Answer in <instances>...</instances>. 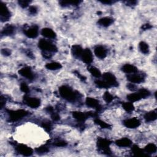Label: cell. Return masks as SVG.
Returning <instances> with one entry per match:
<instances>
[{"label":"cell","mask_w":157,"mask_h":157,"mask_svg":"<svg viewBox=\"0 0 157 157\" xmlns=\"http://www.w3.org/2000/svg\"><path fill=\"white\" fill-rule=\"evenodd\" d=\"M20 90L21 91L26 94L30 92V89L28 87V86L25 82H23L20 84Z\"/></svg>","instance_id":"cell-38"},{"label":"cell","mask_w":157,"mask_h":157,"mask_svg":"<svg viewBox=\"0 0 157 157\" xmlns=\"http://www.w3.org/2000/svg\"><path fill=\"white\" fill-rule=\"evenodd\" d=\"M123 124L128 128L134 129L140 126V122L136 118H132L127 119L123 122Z\"/></svg>","instance_id":"cell-12"},{"label":"cell","mask_w":157,"mask_h":157,"mask_svg":"<svg viewBox=\"0 0 157 157\" xmlns=\"http://www.w3.org/2000/svg\"><path fill=\"white\" fill-rule=\"evenodd\" d=\"M37 12V9L35 6H31L29 8V12L31 14H36Z\"/></svg>","instance_id":"cell-44"},{"label":"cell","mask_w":157,"mask_h":157,"mask_svg":"<svg viewBox=\"0 0 157 157\" xmlns=\"http://www.w3.org/2000/svg\"><path fill=\"white\" fill-rule=\"evenodd\" d=\"M126 3L128 6H134V5H136L137 4L136 1H126Z\"/></svg>","instance_id":"cell-48"},{"label":"cell","mask_w":157,"mask_h":157,"mask_svg":"<svg viewBox=\"0 0 157 157\" xmlns=\"http://www.w3.org/2000/svg\"><path fill=\"white\" fill-rule=\"evenodd\" d=\"M62 64L58 62H52L47 63L46 65V68L49 70H57L62 68Z\"/></svg>","instance_id":"cell-27"},{"label":"cell","mask_w":157,"mask_h":157,"mask_svg":"<svg viewBox=\"0 0 157 157\" xmlns=\"http://www.w3.org/2000/svg\"><path fill=\"white\" fill-rule=\"evenodd\" d=\"M46 111H47V112L50 113V114H51V113H52L54 112V111H53V108L52 107H51V106H48V107H46Z\"/></svg>","instance_id":"cell-49"},{"label":"cell","mask_w":157,"mask_h":157,"mask_svg":"<svg viewBox=\"0 0 157 157\" xmlns=\"http://www.w3.org/2000/svg\"><path fill=\"white\" fill-rule=\"evenodd\" d=\"M1 53L3 55L7 57V56H9L10 55V53H11V52H10V51L8 49V48H3V49L1 50Z\"/></svg>","instance_id":"cell-43"},{"label":"cell","mask_w":157,"mask_h":157,"mask_svg":"<svg viewBox=\"0 0 157 157\" xmlns=\"http://www.w3.org/2000/svg\"><path fill=\"white\" fill-rule=\"evenodd\" d=\"M8 112L10 120L12 122L19 121L28 114V112L24 109H19L16 111L9 110L8 111Z\"/></svg>","instance_id":"cell-2"},{"label":"cell","mask_w":157,"mask_h":157,"mask_svg":"<svg viewBox=\"0 0 157 157\" xmlns=\"http://www.w3.org/2000/svg\"><path fill=\"white\" fill-rule=\"evenodd\" d=\"M85 103L88 107L94 108V109H96V110H98V111H100L101 108V107L99 101L95 99V98H90V97H88V98H86V101H85Z\"/></svg>","instance_id":"cell-15"},{"label":"cell","mask_w":157,"mask_h":157,"mask_svg":"<svg viewBox=\"0 0 157 157\" xmlns=\"http://www.w3.org/2000/svg\"><path fill=\"white\" fill-rule=\"evenodd\" d=\"M103 99L107 102V103H110L113 100V96L111 95L109 92L106 91L103 95Z\"/></svg>","instance_id":"cell-37"},{"label":"cell","mask_w":157,"mask_h":157,"mask_svg":"<svg viewBox=\"0 0 157 157\" xmlns=\"http://www.w3.org/2000/svg\"><path fill=\"white\" fill-rule=\"evenodd\" d=\"M131 150L133 154L136 156H142L145 154L144 150L139 147V146L137 145H134L131 148Z\"/></svg>","instance_id":"cell-29"},{"label":"cell","mask_w":157,"mask_h":157,"mask_svg":"<svg viewBox=\"0 0 157 157\" xmlns=\"http://www.w3.org/2000/svg\"><path fill=\"white\" fill-rule=\"evenodd\" d=\"M139 50L144 54H148L149 52V47L147 43L141 41L139 44Z\"/></svg>","instance_id":"cell-28"},{"label":"cell","mask_w":157,"mask_h":157,"mask_svg":"<svg viewBox=\"0 0 157 157\" xmlns=\"http://www.w3.org/2000/svg\"><path fill=\"white\" fill-rule=\"evenodd\" d=\"M41 35L47 38L48 39H54L55 38L57 35L52 29L49 28H43L41 31Z\"/></svg>","instance_id":"cell-18"},{"label":"cell","mask_w":157,"mask_h":157,"mask_svg":"<svg viewBox=\"0 0 157 157\" xmlns=\"http://www.w3.org/2000/svg\"><path fill=\"white\" fill-rule=\"evenodd\" d=\"M122 70L123 72L128 74L136 73L138 71V69L136 66H134V65H132V64H124L122 68Z\"/></svg>","instance_id":"cell-19"},{"label":"cell","mask_w":157,"mask_h":157,"mask_svg":"<svg viewBox=\"0 0 157 157\" xmlns=\"http://www.w3.org/2000/svg\"><path fill=\"white\" fill-rule=\"evenodd\" d=\"M42 55L46 58H50L52 57V54L50 52H42Z\"/></svg>","instance_id":"cell-45"},{"label":"cell","mask_w":157,"mask_h":157,"mask_svg":"<svg viewBox=\"0 0 157 157\" xmlns=\"http://www.w3.org/2000/svg\"><path fill=\"white\" fill-rule=\"evenodd\" d=\"M0 100H1V101H0V105H1V109H3L4 106L5 105V104H6V100H5V99L3 98V96H1V98H0Z\"/></svg>","instance_id":"cell-46"},{"label":"cell","mask_w":157,"mask_h":157,"mask_svg":"<svg viewBox=\"0 0 157 157\" xmlns=\"http://www.w3.org/2000/svg\"><path fill=\"white\" fill-rule=\"evenodd\" d=\"M75 74H76V75H77V77H79L80 79H82V80H84V79H85V77H84L83 76V75H80L79 73H77V72H75Z\"/></svg>","instance_id":"cell-50"},{"label":"cell","mask_w":157,"mask_h":157,"mask_svg":"<svg viewBox=\"0 0 157 157\" xmlns=\"http://www.w3.org/2000/svg\"><path fill=\"white\" fill-rule=\"evenodd\" d=\"M156 146L153 143H150L147 145L144 149V152L147 154H153L156 153Z\"/></svg>","instance_id":"cell-24"},{"label":"cell","mask_w":157,"mask_h":157,"mask_svg":"<svg viewBox=\"0 0 157 157\" xmlns=\"http://www.w3.org/2000/svg\"><path fill=\"white\" fill-rule=\"evenodd\" d=\"M73 117L76 120L80 122H85L89 117H96V114L95 112H82L79 111H75L73 112Z\"/></svg>","instance_id":"cell-5"},{"label":"cell","mask_w":157,"mask_h":157,"mask_svg":"<svg viewBox=\"0 0 157 157\" xmlns=\"http://www.w3.org/2000/svg\"><path fill=\"white\" fill-rule=\"evenodd\" d=\"M16 150L21 155L26 156H29L33 155V150L26 145L20 144L16 147Z\"/></svg>","instance_id":"cell-8"},{"label":"cell","mask_w":157,"mask_h":157,"mask_svg":"<svg viewBox=\"0 0 157 157\" xmlns=\"http://www.w3.org/2000/svg\"><path fill=\"white\" fill-rule=\"evenodd\" d=\"M48 147L46 145H43L35 149L36 152L38 154H44L48 151Z\"/></svg>","instance_id":"cell-33"},{"label":"cell","mask_w":157,"mask_h":157,"mask_svg":"<svg viewBox=\"0 0 157 157\" xmlns=\"http://www.w3.org/2000/svg\"><path fill=\"white\" fill-rule=\"evenodd\" d=\"M38 46L42 50V52H56L58 49L56 46L54 45L51 42L47 41L44 39H41L38 43Z\"/></svg>","instance_id":"cell-3"},{"label":"cell","mask_w":157,"mask_h":157,"mask_svg":"<svg viewBox=\"0 0 157 157\" xmlns=\"http://www.w3.org/2000/svg\"><path fill=\"white\" fill-rule=\"evenodd\" d=\"M127 79L133 84H140L144 80V77L142 75L138 74L136 73H133L128 74L127 75Z\"/></svg>","instance_id":"cell-14"},{"label":"cell","mask_w":157,"mask_h":157,"mask_svg":"<svg viewBox=\"0 0 157 157\" xmlns=\"http://www.w3.org/2000/svg\"><path fill=\"white\" fill-rule=\"evenodd\" d=\"M116 144L120 147H128L132 145V141L128 138H124L116 140Z\"/></svg>","instance_id":"cell-17"},{"label":"cell","mask_w":157,"mask_h":157,"mask_svg":"<svg viewBox=\"0 0 157 157\" xmlns=\"http://www.w3.org/2000/svg\"><path fill=\"white\" fill-rule=\"evenodd\" d=\"M111 143V141L109 140L104 138H99L97 141V146L104 154L109 155L111 153L109 146Z\"/></svg>","instance_id":"cell-4"},{"label":"cell","mask_w":157,"mask_h":157,"mask_svg":"<svg viewBox=\"0 0 157 157\" xmlns=\"http://www.w3.org/2000/svg\"><path fill=\"white\" fill-rule=\"evenodd\" d=\"M102 78L106 83L109 85L110 86H117L118 83L115 75L111 73H105L102 75Z\"/></svg>","instance_id":"cell-9"},{"label":"cell","mask_w":157,"mask_h":157,"mask_svg":"<svg viewBox=\"0 0 157 157\" xmlns=\"http://www.w3.org/2000/svg\"><path fill=\"white\" fill-rule=\"evenodd\" d=\"M138 93L140 94V96H141L142 99L147 98V97H149L150 95V92L145 89H140L138 91Z\"/></svg>","instance_id":"cell-35"},{"label":"cell","mask_w":157,"mask_h":157,"mask_svg":"<svg viewBox=\"0 0 157 157\" xmlns=\"http://www.w3.org/2000/svg\"><path fill=\"white\" fill-rule=\"evenodd\" d=\"M157 117V114L155 111H152L146 113L144 116V119L146 122H150L155 121Z\"/></svg>","instance_id":"cell-23"},{"label":"cell","mask_w":157,"mask_h":157,"mask_svg":"<svg viewBox=\"0 0 157 157\" xmlns=\"http://www.w3.org/2000/svg\"><path fill=\"white\" fill-rule=\"evenodd\" d=\"M42 127L47 132H50L52 129V123L50 121H44L42 123Z\"/></svg>","instance_id":"cell-36"},{"label":"cell","mask_w":157,"mask_h":157,"mask_svg":"<svg viewBox=\"0 0 157 157\" xmlns=\"http://www.w3.org/2000/svg\"><path fill=\"white\" fill-rule=\"evenodd\" d=\"M80 3V1H61L59 2V4H61L62 6H68L69 5H78Z\"/></svg>","instance_id":"cell-34"},{"label":"cell","mask_w":157,"mask_h":157,"mask_svg":"<svg viewBox=\"0 0 157 157\" xmlns=\"http://www.w3.org/2000/svg\"><path fill=\"white\" fill-rule=\"evenodd\" d=\"M101 3H103V4L110 5V4L113 3V1H101Z\"/></svg>","instance_id":"cell-51"},{"label":"cell","mask_w":157,"mask_h":157,"mask_svg":"<svg viewBox=\"0 0 157 157\" xmlns=\"http://www.w3.org/2000/svg\"><path fill=\"white\" fill-rule=\"evenodd\" d=\"M142 99L141 96H140V94L137 92V93H131L127 96V100L131 102H134L138 101L139 100H140Z\"/></svg>","instance_id":"cell-25"},{"label":"cell","mask_w":157,"mask_h":157,"mask_svg":"<svg viewBox=\"0 0 157 157\" xmlns=\"http://www.w3.org/2000/svg\"><path fill=\"white\" fill-rule=\"evenodd\" d=\"M51 117L52 118V120L54 121H58L59 120V118H60V117H59L58 113H55L54 112L52 113H51Z\"/></svg>","instance_id":"cell-42"},{"label":"cell","mask_w":157,"mask_h":157,"mask_svg":"<svg viewBox=\"0 0 157 157\" xmlns=\"http://www.w3.org/2000/svg\"><path fill=\"white\" fill-rule=\"evenodd\" d=\"M94 122H95V124H98V125H99L102 128H108L110 127V124H109L108 123H106L104 121H102V120H100V118H97V117H96L95 118Z\"/></svg>","instance_id":"cell-32"},{"label":"cell","mask_w":157,"mask_h":157,"mask_svg":"<svg viewBox=\"0 0 157 157\" xmlns=\"http://www.w3.org/2000/svg\"><path fill=\"white\" fill-rule=\"evenodd\" d=\"M19 73L21 76L26 78L28 80H33L34 79V74L30 67L26 66L20 69L19 71Z\"/></svg>","instance_id":"cell-13"},{"label":"cell","mask_w":157,"mask_h":157,"mask_svg":"<svg viewBox=\"0 0 157 157\" xmlns=\"http://www.w3.org/2000/svg\"><path fill=\"white\" fill-rule=\"evenodd\" d=\"M10 12L7 6L3 2H0V19L2 22H5L9 20Z\"/></svg>","instance_id":"cell-7"},{"label":"cell","mask_w":157,"mask_h":157,"mask_svg":"<svg viewBox=\"0 0 157 157\" xmlns=\"http://www.w3.org/2000/svg\"><path fill=\"white\" fill-rule=\"evenodd\" d=\"M84 50L82 47L79 45H74L71 48V52L73 56L75 58H80Z\"/></svg>","instance_id":"cell-20"},{"label":"cell","mask_w":157,"mask_h":157,"mask_svg":"<svg viewBox=\"0 0 157 157\" xmlns=\"http://www.w3.org/2000/svg\"><path fill=\"white\" fill-rule=\"evenodd\" d=\"M59 93L63 98L69 102H74L77 98V94L68 86H60L59 88Z\"/></svg>","instance_id":"cell-1"},{"label":"cell","mask_w":157,"mask_h":157,"mask_svg":"<svg viewBox=\"0 0 157 157\" xmlns=\"http://www.w3.org/2000/svg\"><path fill=\"white\" fill-rule=\"evenodd\" d=\"M113 22V19L111 17H107L101 18L98 21V24L100 25L104 26V27H107L110 26Z\"/></svg>","instance_id":"cell-22"},{"label":"cell","mask_w":157,"mask_h":157,"mask_svg":"<svg viewBox=\"0 0 157 157\" xmlns=\"http://www.w3.org/2000/svg\"><path fill=\"white\" fill-rule=\"evenodd\" d=\"M18 3L21 8H25L27 6H28L29 4L30 3V1H26V0H20V1H19Z\"/></svg>","instance_id":"cell-40"},{"label":"cell","mask_w":157,"mask_h":157,"mask_svg":"<svg viewBox=\"0 0 157 157\" xmlns=\"http://www.w3.org/2000/svg\"><path fill=\"white\" fill-rule=\"evenodd\" d=\"M53 145L57 147H65L67 145V142L63 140H57L53 142Z\"/></svg>","instance_id":"cell-39"},{"label":"cell","mask_w":157,"mask_h":157,"mask_svg":"<svg viewBox=\"0 0 157 157\" xmlns=\"http://www.w3.org/2000/svg\"><path fill=\"white\" fill-rule=\"evenodd\" d=\"M151 28H152V26L150 25L149 24H145V25H144L142 26V28L144 30H149V29H150Z\"/></svg>","instance_id":"cell-47"},{"label":"cell","mask_w":157,"mask_h":157,"mask_svg":"<svg viewBox=\"0 0 157 157\" xmlns=\"http://www.w3.org/2000/svg\"><path fill=\"white\" fill-rule=\"evenodd\" d=\"M80 58L82 59V62H84L85 63L90 64L93 62V56L91 51L89 49V48H86V49L84 50Z\"/></svg>","instance_id":"cell-10"},{"label":"cell","mask_w":157,"mask_h":157,"mask_svg":"<svg viewBox=\"0 0 157 157\" xmlns=\"http://www.w3.org/2000/svg\"><path fill=\"white\" fill-rule=\"evenodd\" d=\"M88 70L93 76L96 78H98L101 76V71L98 68L95 66H90L89 68H88Z\"/></svg>","instance_id":"cell-26"},{"label":"cell","mask_w":157,"mask_h":157,"mask_svg":"<svg viewBox=\"0 0 157 157\" xmlns=\"http://www.w3.org/2000/svg\"><path fill=\"white\" fill-rule=\"evenodd\" d=\"M96 85L99 88L101 89H108L111 87L109 85L106 83L104 80H96L95 82Z\"/></svg>","instance_id":"cell-31"},{"label":"cell","mask_w":157,"mask_h":157,"mask_svg":"<svg viewBox=\"0 0 157 157\" xmlns=\"http://www.w3.org/2000/svg\"><path fill=\"white\" fill-rule=\"evenodd\" d=\"M127 88L128 89V90H129L130 91H134L137 90V87L136 86V85H134V84L133 83H129L127 85Z\"/></svg>","instance_id":"cell-41"},{"label":"cell","mask_w":157,"mask_h":157,"mask_svg":"<svg viewBox=\"0 0 157 157\" xmlns=\"http://www.w3.org/2000/svg\"><path fill=\"white\" fill-rule=\"evenodd\" d=\"M25 35L31 39H34L37 37L39 34V28L38 26L36 25L32 26L29 28L26 29L24 31Z\"/></svg>","instance_id":"cell-11"},{"label":"cell","mask_w":157,"mask_h":157,"mask_svg":"<svg viewBox=\"0 0 157 157\" xmlns=\"http://www.w3.org/2000/svg\"><path fill=\"white\" fill-rule=\"evenodd\" d=\"M94 52L95 55L100 59H104L107 56V50L103 46H97L95 48Z\"/></svg>","instance_id":"cell-16"},{"label":"cell","mask_w":157,"mask_h":157,"mask_svg":"<svg viewBox=\"0 0 157 157\" xmlns=\"http://www.w3.org/2000/svg\"><path fill=\"white\" fill-rule=\"evenodd\" d=\"M122 107L124 109V111H126L128 112H131L133 111L134 109V107L132 102H123Z\"/></svg>","instance_id":"cell-30"},{"label":"cell","mask_w":157,"mask_h":157,"mask_svg":"<svg viewBox=\"0 0 157 157\" xmlns=\"http://www.w3.org/2000/svg\"><path fill=\"white\" fill-rule=\"evenodd\" d=\"M15 31V27L12 25H7L4 27L1 31V35L3 36L12 35Z\"/></svg>","instance_id":"cell-21"},{"label":"cell","mask_w":157,"mask_h":157,"mask_svg":"<svg viewBox=\"0 0 157 157\" xmlns=\"http://www.w3.org/2000/svg\"><path fill=\"white\" fill-rule=\"evenodd\" d=\"M24 101L26 105L33 109H36L41 106V100L37 98H33L25 95L24 98Z\"/></svg>","instance_id":"cell-6"}]
</instances>
